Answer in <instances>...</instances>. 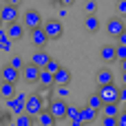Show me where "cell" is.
Segmentation results:
<instances>
[{
    "label": "cell",
    "instance_id": "1",
    "mask_svg": "<svg viewBox=\"0 0 126 126\" xmlns=\"http://www.w3.org/2000/svg\"><path fill=\"white\" fill-rule=\"evenodd\" d=\"M120 91L122 86H117L115 82L106 86H97V95L104 100V104H120Z\"/></svg>",
    "mask_w": 126,
    "mask_h": 126
},
{
    "label": "cell",
    "instance_id": "2",
    "mask_svg": "<svg viewBox=\"0 0 126 126\" xmlns=\"http://www.w3.org/2000/svg\"><path fill=\"white\" fill-rule=\"evenodd\" d=\"M47 109V102H44V97L40 95V93H31L29 97H27V115H31V117H40V113Z\"/></svg>",
    "mask_w": 126,
    "mask_h": 126
},
{
    "label": "cell",
    "instance_id": "3",
    "mask_svg": "<svg viewBox=\"0 0 126 126\" xmlns=\"http://www.w3.org/2000/svg\"><path fill=\"white\" fill-rule=\"evenodd\" d=\"M22 24L27 27V31H33V29H40V27L44 24V20H42L40 11L29 9V11H24V13H22Z\"/></svg>",
    "mask_w": 126,
    "mask_h": 126
},
{
    "label": "cell",
    "instance_id": "4",
    "mask_svg": "<svg viewBox=\"0 0 126 126\" xmlns=\"http://www.w3.org/2000/svg\"><path fill=\"white\" fill-rule=\"evenodd\" d=\"M42 29L47 31L49 40H60L62 33H64V24H62V20H53V18H51V20H44Z\"/></svg>",
    "mask_w": 126,
    "mask_h": 126
},
{
    "label": "cell",
    "instance_id": "5",
    "mask_svg": "<svg viewBox=\"0 0 126 126\" xmlns=\"http://www.w3.org/2000/svg\"><path fill=\"white\" fill-rule=\"evenodd\" d=\"M18 7L16 4H9V2H2V9H0V20H2V24L4 27H9V24H13V22H18Z\"/></svg>",
    "mask_w": 126,
    "mask_h": 126
},
{
    "label": "cell",
    "instance_id": "6",
    "mask_svg": "<svg viewBox=\"0 0 126 126\" xmlns=\"http://www.w3.org/2000/svg\"><path fill=\"white\" fill-rule=\"evenodd\" d=\"M47 109L53 113L55 120H64V117H66V111H69V102H66V100H60V97H53V100L47 104Z\"/></svg>",
    "mask_w": 126,
    "mask_h": 126
},
{
    "label": "cell",
    "instance_id": "7",
    "mask_svg": "<svg viewBox=\"0 0 126 126\" xmlns=\"http://www.w3.org/2000/svg\"><path fill=\"white\" fill-rule=\"evenodd\" d=\"M124 20L120 18V16H113V18H109V22H106V33L111 35V38H120L122 33H124Z\"/></svg>",
    "mask_w": 126,
    "mask_h": 126
},
{
    "label": "cell",
    "instance_id": "8",
    "mask_svg": "<svg viewBox=\"0 0 126 126\" xmlns=\"http://www.w3.org/2000/svg\"><path fill=\"white\" fill-rule=\"evenodd\" d=\"M40 73H42V69L35 66L33 62H29V64H24V69H22V80L29 82V84H38V82H40Z\"/></svg>",
    "mask_w": 126,
    "mask_h": 126
},
{
    "label": "cell",
    "instance_id": "9",
    "mask_svg": "<svg viewBox=\"0 0 126 126\" xmlns=\"http://www.w3.org/2000/svg\"><path fill=\"white\" fill-rule=\"evenodd\" d=\"M0 78H2V82H9V84H18V80L22 78V71L13 69L11 64H4V66H2V71H0Z\"/></svg>",
    "mask_w": 126,
    "mask_h": 126
},
{
    "label": "cell",
    "instance_id": "10",
    "mask_svg": "<svg viewBox=\"0 0 126 126\" xmlns=\"http://www.w3.org/2000/svg\"><path fill=\"white\" fill-rule=\"evenodd\" d=\"M29 38H31V42H33V47L35 49H44L47 47V42H49V35H47V31L40 27V29H33V31H29Z\"/></svg>",
    "mask_w": 126,
    "mask_h": 126
},
{
    "label": "cell",
    "instance_id": "11",
    "mask_svg": "<svg viewBox=\"0 0 126 126\" xmlns=\"http://www.w3.org/2000/svg\"><path fill=\"white\" fill-rule=\"evenodd\" d=\"M4 31L9 33V38L16 42V40H22L24 38V33H27V27L18 20V22H13V24H9V27H4Z\"/></svg>",
    "mask_w": 126,
    "mask_h": 126
},
{
    "label": "cell",
    "instance_id": "12",
    "mask_svg": "<svg viewBox=\"0 0 126 126\" xmlns=\"http://www.w3.org/2000/svg\"><path fill=\"white\" fill-rule=\"evenodd\" d=\"M31 62H33L35 66H40V69H47V64L51 62V55H49L44 49H38V51L31 55Z\"/></svg>",
    "mask_w": 126,
    "mask_h": 126
},
{
    "label": "cell",
    "instance_id": "13",
    "mask_svg": "<svg viewBox=\"0 0 126 126\" xmlns=\"http://www.w3.org/2000/svg\"><path fill=\"white\" fill-rule=\"evenodd\" d=\"M100 58H102V62H115V60H117V47L104 44V47L100 49Z\"/></svg>",
    "mask_w": 126,
    "mask_h": 126
},
{
    "label": "cell",
    "instance_id": "14",
    "mask_svg": "<svg viewBox=\"0 0 126 126\" xmlns=\"http://www.w3.org/2000/svg\"><path fill=\"white\" fill-rule=\"evenodd\" d=\"M95 82H97V86H106V84H113V71L111 69H100L97 73H95Z\"/></svg>",
    "mask_w": 126,
    "mask_h": 126
},
{
    "label": "cell",
    "instance_id": "15",
    "mask_svg": "<svg viewBox=\"0 0 126 126\" xmlns=\"http://www.w3.org/2000/svg\"><path fill=\"white\" fill-rule=\"evenodd\" d=\"M71 80H73V75H71V71H69L66 66H62V69L55 73V86H69Z\"/></svg>",
    "mask_w": 126,
    "mask_h": 126
},
{
    "label": "cell",
    "instance_id": "16",
    "mask_svg": "<svg viewBox=\"0 0 126 126\" xmlns=\"http://www.w3.org/2000/svg\"><path fill=\"white\" fill-rule=\"evenodd\" d=\"M97 113H100V111L91 109L89 104H86V106H80V117L84 120V124H86V126H89V124H93V122L97 120Z\"/></svg>",
    "mask_w": 126,
    "mask_h": 126
},
{
    "label": "cell",
    "instance_id": "17",
    "mask_svg": "<svg viewBox=\"0 0 126 126\" xmlns=\"http://www.w3.org/2000/svg\"><path fill=\"white\" fill-rule=\"evenodd\" d=\"M35 122H38L40 126H55V124H58V120L53 117V113H51L49 109H44V111L40 113V117H38Z\"/></svg>",
    "mask_w": 126,
    "mask_h": 126
},
{
    "label": "cell",
    "instance_id": "18",
    "mask_svg": "<svg viewBox=\"0 0 126 126\" xmlns=\"http://www.w3.org/2000/svg\"><path fill=\"white\" fill-rule=\"evenodd\" d=\"M84 29L89 33H97L100 31V18L97 16H86L84 18Z\"/></svg>",
    "mask_w": 126,
    "mask_h": 126
},
{
    "label": "cell",
    "instance_id": "19",
    "mask_svg": "<svg viewBox=\"0 0 126 126\" xmlns=\"http://www.w3.org/2000/svg\"><path fill=\"white\" fill-rule=\"evenodd\" d=\"M0 95H2V100L7 102V100H11V97H16L18 93H16V84H9V82H2L0 84Z\"/></svg>",
    "mask_w": 126,
    "mask_h": 126
},
{
    "label": "cell",
    "instance_id": "20",
    "mask_svg": "<svg viewBox=\"0 0 126 126\" xmlns=\"http://www.w3.org/2000/svg\"><path fill=\"white\" fill-rule=\"evenodd\" d=\"M40 86H44V89H51L53 84H55V75L53 73H49L47 69H42V73H40V82H38Z\"/></svg>",
    "mask_w": 126,
    "mask_h": 126
},
{
    "label": "cell",
    "instance_id": "21",
    "mask_svg": "<svg viewBox=\"0 0 126 126\" xmlns=\"http://www.w3.org/2000/svg\"><path fill=\"white\" fill-rule=\"evenodd\" d=\"M0 49H2L4 53H11V49H13V40L9 38L7 31H0Z\"/></svg>",
    "mask_w": 126,
    "mask_h": 126
},
{
    "label": "cell",
    "instance_id": "22",
    "mask_svg": "<svg viewBox=\"0 0 126 126\" xmlns=\"http://www.w3.org/2000/svg\"><path fill=\"white\" fill-rule=\"evenodd\" d=\"M86 104L91 106V109H95V111H104V100L97 95V93H93V95H89V100H86Z\"/></svg>",
    "mask_w": 126,
    "mask_h": 126
},
{
    "label": "cell",
    "instance_id": "23",
    "mask_svg": "<svg viewBox=\"0 0 126 126\" xmlns=\"http://www.w3.org/2000/svg\"><path fill=\"white\" fill-rule=\"evenodd\" d=\"M122 111H124V109H120V104H106L102 113H104V117H120Z\"/></svg>",
    "mask_w": 126,
    "mask_h": 126
},
{
    "label": "cell",
    "instance_id": "24",
    "mask_svg": "<svg viewBox=\"0 0 126 126\" xmlns=\"http://www.w3.org/2000/svg\"><path fill=\"white\" fill-rule=\"evenodd\" d=\"M33 122H35V117H31V115H27V113H22V115L16 117V124L18 126H33Z\"/></svg>",
    "mask_w": 126,
    "mask_h": 126
},
{
    "label": "cell",
    "instance_id": "25",
    "mask_svg": "<svg viewBox=\"0 0 126 126\" xmlns=\"http://www.w3.org/2000/svg\"><path fill=\"white\" fill-rule=\"evenodd\" d=\"M9 64H11L13 69H18V71H22V69H24V60H22L20 55H13V58L9 60Z\"/></svg>",
    "mask_w": 126,
    "mask_h": 126
},
{
    "label": "cell",
    "instance_id": "26",
    "mask_svg": "<svg viewBox=\"0 0 126 126\" xmlns=\"http://www.w3.org/2000/svg\"><path fill=\"white\" fill-rule=\"evenodd\" d=\"M84 11H86L89 16H95V11H97V2H95V0H86V4H84Z\"/></svg>",
    "mask_w": 126,
    "mask_h": 126
},
{
    "label": "cell",
    "instance_id": "27",
    "mask_svg": "<svg viewBox=\"0 0 126 126\" xmlns=\"http://www.w3.org/2000/svg\"><path fill=\"white\" fill-rule=\"evenodd\" d=\"M60 69H62V64H60V62H58V60H53V58H51V62H49V64H47V71H49V73H53V75H55V73H58V71H60Z\"/></svg>",
    "mask_w": 126,
    "mask_h": 126
},
{
    "label": "cell",
    "instance_id": "28",
    "mask_svg": "<svg viewBox=\"0 0 126 126\" xmlns=\"http://www.w3.org/2000/svg\"><path fill=\"white\" fill-rule=\"evenodd\" d=\"M66 117H69V120H75V117H80V106H75V104H69Z\"/></svg>",
    "mask_w": 126,
    "mask_h": 126
},
{
    "label": "cell",
    "instance_id": "29",
    "mask_svg": "<svg viewBox=\"0 0 126 126\" xmlns=\"http://www.w3.org/2000/svg\"><path fill=\"white\" fill-rule=\"evenodd\" d=\"M11 122H16V120L11 117V111L7 109V111H4V113L0 115V124H2V126H7V124H11Z\"/></svg>",
    "mask_w": 126,
    "mask_h": 126
},
{
    "label": "cell",
    "instance_id": "30",
    "mask_svg": "<svg viewBox=\"0 0 126 126\" xmlns=\"http://www.w3.org/2000/svg\"><path fill=\"white\" fill-rule=\"evenodd\" d=\"M55 97L66 100V97H69V86H58V89H55Z\"/></svg>",
    "mask_w": 126,
    "mask_h": 126
},
{
    "label": "cell",
    "instance_id": "31",
    "mask_svg": "<svg viewBox=\"0 0 126 126\" xmlns=\"http://www.w3.org/2000/svg\"><path fill=\"white\" fill-rule=\"evenodd\" d=\"M115 11L117 13H124V18H126V0H117L115 2Z\"/></svg>",
    "mask_w": 126,
    "mask_h": 126
},
{
    "label": "cell",
    "instance_id": "32",
    "mask_svg": "<svg viewBox=\"0 0 126 126\" xmlns=\"http://www.w3.org/2000/svg\"><path fill=\"white\" fill-rule=\"evenodd\" d=\"M124 60H126V47L117 44V62H124Z\"/></svg>",
    "mask_w": 126,
    "mask_h": 126
},
{
    "label": "cell",
    "instance_id": "33",
    "mask_svg": "<svg viewBox=\"0 0 126 126\" xmlns=\"http://www.w3.org/2000/svg\"><path fill=\"white\" fill-rule=\"evenodd\" d=\"M102 126H117V117H104Z\"/></svg>",
    "mask_w": 126,
    "mask_h": 126
},
{
    "label": "cell",
    "instance_id": "34",
    "mask_svg": "<svg viewBox=\"0 0 126 126\" xmlns=\"http://www.w3.org/2000/svg\"><path fill=\"white\" fill-rule=\"evenodd\" d=\"M58 16H60L58 20H62V18H66V16H69V7H60V11H58Z\"/></svg>",
    "mask_w": 126,
    "mask_h": 126
},
{
    "label": "cell",
    "instance_id": "35",
    "mask_svg": "<svg viewBox=\"0 0 126 126\" xmlns=\"http://www.w3.org/2000/svg\"><path fill=\"white\" fill-rule=\"evenodd\" d=\"M71 126H86V124H84L82 117H75V120H71Z\"/></svg>",
    "mask_w": 126,
    "mask_h": 126
},
{
    "label": "cell",
    "instance_id": "36",
    "mask_svg": "<svg viewBox=\"0 0 126 126\" xmlns=\"http://www.w3.org/2000/svg\"><path fill=\"white\" fill-rule=\"evenodd\" d=\"M117 126H126V113L122 111V115L117 117Z\"/></svg>",
    "mask_w": 126,
    "mask_h": 126
},
{
    "label": "cell",
    "instance_id": "37",
    "mask_svg": "<svg viewBox=\"0 0 126 126\" xmlns=\"http://www.w3.org/2000/svg\"><path fill=\"white\" fill-rule=\"evenodd\" d=\"M117 44H120V47H126V31L120 35V38H117Z\"/></svg>",
    "mask_w": 126,
    "mask_h": 126
},
{
    "label": "cell",
    "instance_id": "38",
    "mask_svg": "<svg viewBox=\"0 0 126 126\" xmlns=\"http://www.w3.org/2000/svg\"><path fill=\"white\" fill-rule=\"evenodd\" d=\"M120 102H126V86H122V91H120Z\"/></svg>",
    "mask_w": 126,
    "mask_h": 126
},
{
    "label": "cell",
    "instance_id": "39",
    "mask_svg": "<svg viewBox=\"0 0 126 126\" xmlns=\"http://www.w3.org/2000/svg\"><path fill=\"white\" fill-rule=\"evenodd\" d=\"M51 7H62V0H49Z\"/></svg>",
    "mask_w": 126,
    "mask_h": 126
},
{
    "label": "cell",
    "instance_id": "40",
    "mask_svg": "<svg viewBox=\"0 0 126 126\" xmlns=\"http://www.w3.org/2000/svg\"><path fill=\"white\" fill-rule=\"evenodd\" d=\"M75 0H62V7H73Z\"/></svg>",
    "mask_w": 126,
    "mask_h": 126
},
{
    "label": "cell",
    "instance_id": "41",
    "mask_svg": "<svg viewBox=\"0 0 126 126\" xmlns=\"http://www.w3.org/2000/svg\"><path fill=\"white\" fill-rule=\"evenodd\" d=\"M7 2H9V4H16V7H20V2H22V0H7Z\"/></svg>",
    "mask_w": 126,
    "mask_h": 126
},
{
    "label": "cell",
    "instance_id": "42",
    "mask_svg": "<svg viewBox=\"0 0 126 126\" xmlns=\"http://www.w3.org/2000/svg\"><path fill=\"white\" fill-rule=\"evenodd\" d=\"M122 84L126 86V73H122Z\"/></svg>",
    "mask_w": 126,
    "mask_h": 126
},
{
    "label": "cell",
    "instance_id": "43",
    "mask_svg": "<svg viewBox=\"0 0 126 126\" xmlns=\"http://www.w3.org/2000/svg\"><path fill=\"white\" fill-rule=\"evenodd\" d=\"M122 73H126V60L122 62Z\"/></svg>",
    "mask_w": 126,
    "mask_h": 126
},
{
    "label": "cell",
    "instance_id": "44",
    "mask_svg": "<svg viewBox=\"0 0 126 126\" xmlns=\"http://www.w3.org/2000/svg\"><path fill=\"white\" fill-rule=\"evenodd\" d=\"M7 126H18V124H16V122H11V124H7Z\"/></svg>",
    "mask_w": 126,
    "mask_h": 126
},
{
    "label": "cell",
    "instance_id": "45",
    "mask_svg": "<svg viewBox=\"0 0 126 126\" xmlns=\"http://www.w3.org/2000/svg\"><path fill=\"white\" fill-rule=\"evenodd\" d=\"M124 113H126V102H124Z\"/></svg>",
    "mask_w": 126,
    "mask_h": 126
},
{
    "label": "cell",
    "instance_id": "46",
    "mask_svg": "<svg viewBox=\"0 0 126 126\" xmlns=\"http://www.w3.org/2000/svg\"><path fill=\"white\" fill-rule=\"evenodd\" d=\"M124 29H126V20H124Z\"/></svg>",
    "mask_w": 126,
    "mask_h": 126
},
{
    "label": "cell",
    "instance_id": "47",
    "mask_svg": "<svg viewBox=\"0 0 126 126\" xmlns=\"http://www.w3.org/2000/svg\"><path fill=\"white\" fill-rule=\"evenodd\" d=\"M2 2H7V0H2Z\"/></svg>",
    "mask_w": 126,
    "mask_h": 126
}]
</instances>
